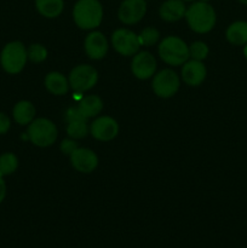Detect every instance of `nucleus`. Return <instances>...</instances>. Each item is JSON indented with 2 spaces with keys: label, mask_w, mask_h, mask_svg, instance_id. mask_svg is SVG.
<instances>
[{
  "label": "nucleus",
  "mask_w": 247,
  "mask_h": 248,
  "mask_svg": "<svg viewBox=\"0 0 247 248\" xmlns=\"http://www.w3.org/2000/svg\"><path fill=\"white\" fill-rule=\"evenodd\" d=\"M27 56H28V58L31 62L40 63L46 60V57H47V51H46V48L43 45L33 44V45L29 46L28 51H27Z\"/></svg>",
  "instance_id": "b1692460"
},
{
  "label": "nucleus",
  "mask_w": 247,
  "mask_h": 248,
  "mask_svg": "<svg viewBox=\"0 0 247 248\" xmlns=\"http://www.w3.org/2000/svg\"><path fill=\"white\" fill-rule=\"evenodd\" d=\"M65 118H67L68 123H70V121H75V120H86V118H85V116L79 111L77 107V108L68 109L67 114H65Z\"/></svg>",
  "instance_id": "a878e982"
},
{
  "label": "nucleus",
  "mask_w": 247,
  "mask_h": 248,
  "mask_svg": "<svg viewBox=\"0 0 247 248\" xmlns=\"http://www.w3.org/2000/svg\"><path fill=\"white\" fill-rule=\"evenodd\" d=\"M189 55L196 61H202L207 57L208 55V47L205 43L201 41H196V43L191 44L189 47Z\"/></svg>",
  "instance_id": "393cba45"
},
{
  "label": "nucleus",
  "mask_w": 247,
  "mask_h": 248,
  "mask_svg": "<svg viewBox=\"0 0 247 248\" xmlns=\"http://www.w3.org/2000/svg\"><path fill=\"white\" fill-rule=\"evenodd\" d=\"M70 161H72L73 167L82 173H90L98 165L97 155L86 148H77L70 154Z\"/></svg>",
  "instance_id": "9b49d317"
},
{
  "label": "nucleus",
  "mask_w": 247,
  "mask_h": 248,
  "mask_svg": "<svg viewBox=\"0 0 247 248\" xmlns=\"http://www.w3.org/2000/svg\"><path fill=\"white\" fill-rule=\"evenodd\" d=\"M11 126V121H10L9 116L5 115L4 113H0V135H4L10 130Z\"/></svg>",
  "instance_id": "cd10ccee"
},
{
  "label": "nucleus",
  "mask_w": 247,
  "mask_h": 248,
  "mask_svg": "<svg viewBox=\"0 0 247 248\" xmlns=\"http://www.w3.org/2000/svg\"><path fill=\"white\" fill-rule=\"evenodd\" d=\"M244 56L246 57V60H247V44L245 45V47H244Z\"/></svg>",
  "instance_id": "c756f323"
},
{
  "label": "nucleus",
  "mask_w": 247,
  "mask_h": 248,
  "mask_svg": "<svg viewBox=\"0 0 247 248\" xmlns=\"http://www.w3.org/2000/svg\"><path fill=\"white\" fill-rule=\"evenodd\" d=\"M27 58L28 56L23 44L19 41H12L2 48L0 62L5 72L10 74H17L24 68Z\"/></svg>",
  "instance_id": "20e7f679"
},
{
  "label": "nucleus",
  "mask_w": 247,
  "mask_h": 248,
  "mask_svg": "<svg viewBox=\"0 0 247 248\" xmlns=\"http://www.w3.org/2000/svg\"><path fill=\"white\" fill-rule=\"evenodd\" d=\"M200 1H205V2H207L208 0H200Z\"/></svg>",
  "instance_id": "473e14b6"
},
{
  "label": "nucleus",
  "mask_w": 247,
  "mask_h": 248,
  "mask_svg": "<svg viewBox=\"0 0 247 248\" xmlns=\"http://www.w3.org/2000/svg\"><path fill=\"white\" fill-rule=\"evenodd\" d=\"M182 78L185 84L190 86H198L206 78L205 65L201 63V61L196 60L185 62L182 68Z\"/></svg>",
  "instance_id": "4468645a"
},
{
  "label": "nucleus",
  "mask_w": 247,
  "mask_h": 248,
  "mask_svg": "<svg viewBox=\"0 0 247 248\" xmlns=\"http://www.w3.org/2000/svg\"><path fill=\"white\" fill-rule=\"evenodd\" d=\"M14 119L19 125H27L33 121L35 116V108L33 104L28 101H21L15 106L14 108Z\"/></svg>",
  "instance_id": "6ab92c4d"
},
{
  "label": "nucleus",
  "mask_w": 247,
  "mask_h": 248,
  "mask_svg": "<svg viewBox=\"0 0 247 248\" xmlns=\"http://www.w3.org/2000/svg\"><path fill=\"white\" fill-rule=\"evenodd\" d=\"M179 89V78L178 75L171 69L161 70L155 75L153 80V90L155 94L162 98L172 97Z\"/></svg>",
  "instance_id": "0eeeda50"
},
{
  "label": "nucleus",
  "mask_w": 247,
  "mask_h": 248,
  "mask_svg": "<svg viewBox=\"0 0 247 248\" xmlns=\"http://www.w3.org/2000/svg\"><path fill=\"white\" fill-rule=\"evenodd\" d=\"M159 31L157 29L153 28V27H148V28L143 29L140 34L138 35V40H139L140 46H152L159 40Z\"/></svg>",
  "instance_id": "5701e85b"
},
{
  "label": "nucleus",
  "mask_w": 247,
  "mask_h": 248,
  "mask_svg": "<svg viewBox=\"0 0 247 248\" xmlns=\"http://www.w3.org/2000/svg\"><path fill=\"white\" fill-rule=\"evenodd\" d=\"M73 17L81 29H93L101 24L103 7L98 0H77L73 9Z\"/></svg>",
  "instance_id": "f257e3e1"
},
{
  "label": "nucleus",
  "mask_w": 247,
  "mask_h": 248,
  "mask_svg": "<svg viewBox=\"0 0 247 248\" xmlns=\"http://www.w3.org/2000/svg\"><path fill=\"white\" fill-rule=\"evenodd\" d=\"M147 11L145 0H124L119 7L118 16L123 23L135 24L144 17Z\"/></svg>",
  "instance_id": "1a4fd4ad"
},
{
  "label": "nucleus",
  "mask_w": 247,
  "mask_h": 248,
  "mask_svg": "<svg viewBox=\"0 0 247 248\" xmlns=\"http://www.w3.org/2000/svg\"><path fill=\"white\" fill-rule=\"evenodd\" d=\"M98 74L93 67L81 64L75 67L69 74V85L75 92H85L96 85Z\"/></svg>",
  "instance_id": "423d86ee"
},
{
  "label": "nucleus",
  "mask_w": 247,
  "mask_h": 248,
  "mask_svg": "<svg viewBox=\"0 0 247 248\" xmlns=\"http://www.w3.org/2000/svg\"><path fill=\"white\" fill-rule=\"evenodd\" d=\"M227 40L235 46H245L247 44V22L237 21L230 24L227 29Z\"/></svg>",
  "instance_id": "dca6fc26"
},
{
  "label": "nucleus",
  "mask_w": 247,
  "mask_h": 248,
  "mask_svg": "<svg viewBox=\"0 0 247 248\" xmlns=\"http://www.w3.org/2000/svg\"><path fill=\"white\" fill-rule=\"evenodd\" d=\"M85 51L92 60H101L108 51V41L99 31H92L85 39Z\"/></svg>",
  "instance_id": "ddd939ff"
},
{
  "label": "nucleus",
  "mask_w": 247,
  "mask_h": 248,
  "mask_svg": "<svg viewBox=\"0 0 247 248\" xmlns=\"http://www.w3.org/2000/svg\"><path fill=\"white\" fill-rule=\"evenodd\" d=\"M240 2H241V4H244V5H247V0H239Z\"/></svg>",
  "instance_id": "7c9ffc66"
},
{
  "label": "nucleus",
  "mask_w": 247,
  "mask_h": 248,
  "mask_svg": "<svg viewBox=\"0 0 247 248\" xmlns=\"http://www.w3.org/2000/svg\"><path fill=\"white\" fill-rule=\"evenodd\" d=\"M77 109L85 118L89 119L101 113L102 109H103V102L98 96H94V94L82 97L79 101Z\"/></svg>",
  "instance_id": "f3484780"
},
{
  "label": "nucleus",
  "mask_w": 247,
  "mask_h": 248,
  "mask_svg": "<svg viewBox=\"0 0 247 248\" xmlns=\"http://www.w3.org/2000/svg\"><path fill=\"white\" fill-rule=\"evenodd\" d=\"M156 69V61L149 52H139L133 57L132 72L138 79H148Z\"/></svg>",
  "instance_id": "f8f14e48"
},
{
  "label": "nucleus",
  "mask_w": 247,
  "mask_h": 248,
  "mask_svg": "<svg viewBox=\"0 0 247 248\" xmlns=\"http://www.w3.org/2000/svg\"><path fill=\"white\" fill-rule=\"evenodd\" d=\"M77 148V143L72 140H64L61 144V150H62L63 154H72L75 149Z\"/></svg>",
  "instance_id": "bb28decb"
},
{
  "label": "nucleus",
  "mask_w": 247,
  "mask_h": 248,
  "mask_svg": "<svg viewBox=\"0 0 247 248\" xmlns=\"http://www.w3.org/2000/svg\"><path fill=\"white\" fill-rule=\"evenodd\" d=\"M159 55L161 60L170 65L184 64L190 57L186 44L177 36H167L161 41Z\"/></svg>",
  "instance_id": "7ed1b4c3"
},
{
  "label": "nucleus",
  "mask_w": 247,
  "mask_h": 248,
  "mask_svg": "<svg viewBox=\"0 0 247 248\" xmlns=\"http://www.w3.org/2000/svg\"><path fill=\"white\" fill-rule=\"evenodd\" d=\"M87 125L86 120H75L68 123L67 132L69 137L74 138V140H81V138L86 137L87 135Z\"/></svg>",
  "instance_id": "4be33fe9"
},
{
  "label": "nucleus",
  "mask_w": 247,
  "mask_h": 248,
  "mask_svg": "<svg viewBox=\"0 0 247 248\" xmlns=\"http://www.w3.org/2000/svg\"><path fill=\"white\" fill-rule=\"evenodd\" d=\"M45 86L51 93L62 96V94L67 93L69 84H68V80L65 79L64 75L57 72H52L46 77Z\"/></svg>",
  "instance_id": "a211bd4d"
},
{
  "label": "nucleus",
  "mask_w": 247,
  "mask_h": 248,
  "mask_svg": "<svg viewBox=\"0 0 247 248\" xmlns=\"http://www.w3.org/2000/svg\"><path fill=\"white\" fill-rule=\"evenodd\" d=\"M111 43L114 48L123 56H132L138 52L140 47L138 35L128 29H118L113 33Z\"/></svg>",
  "instance_id": "6e6552de"
},
{
  "label": "nucleus",
  "mask_w": 247,
  "mask_h": 248,
  "mask_svg": "<svg viewBox=\"0 0 247 248\" xmlns=\"http://www.w3.org/2000/svg\"><path fill=\"white\" fill-rule=\"evenodd\" d=\"M18 166V160L12 153H5L0 156V174L2 177L14 173Z\"/></svg>",
  "instance_id": "412c9836"
},
{
  "label": "nucleus",
  "mask_w": 247,
  "mask_h": 248,
  "mask_svg": "<svg viewBox=\"0 0 247 248\" xmlns=\"http://www.w3.org/2000/svg\"><path fill=\"white\" fill-rule=\"evenodd\" d=\"M5 195H6V184H5L2 176L0 174V203L5 199Z\"/></svg>",
  "instance_id": "c85d7f7f"
},
{
  "label": "nucleus",
  "mask_w": 247,
  "mask_h": 248,
  "mask_svg": "<svg viewBox=\"0 0 247 248\" xmlns=\"http://www.w3.org/2000/svg\"><path fill=\"white\" fill-rule=\"evenodd\" d=\"M185 5L183 0H166L160 6V16L167 22L179 21L185 16Z\"/></svg>",
  "instance_id": "2eb2a0df"
},
{
  "label": "nucleus",
  "mask_w": 247,
  "mask_h": 248,
  "mask_svg": "<svg viewBox=\"0 0 247 248\" xmlns=\"http://www.w3.org/2000/svg\"><path fill=\"white\" fill-rule=\"evenodd\" d=\"M183 1H194V0H183Z\"/></svg>",
  "instance_id": "2f4dec72"
},
{
  "label": "nucleus",
  "mask_w": 247,
  "mask_h": 248,
  "mask_svg": "<svg viewBox=\"0 0 247 248\" xmlns=\"http://www.w3.org/2000/svg\"><path fill=\"white\" fill-rule=\"evenodd\" d=\"M185 18L194 31L207 33L216 24V12L208 2L196 1L185 11Z\"/></svg>",
  "instance_id": "f03ea898"
},
{
  "label": "nucleus",
  "mask_w": 247,
  "mask_h": 248,
  "mask_svg": "<svg viewBox=\"0 0 247 248\" xmlns=\"http://www.w3.org/2000/svg\"><path fill=\"white\" fill-rule=\"evenodd\" d=\"M36 10L47 18H55L63 11V0H35Z\"/></svg>",
  "instance_id": "aec40b11"
},
{
  "label": "nucleus",
  "mask_w": 247,
  "mask_h": 248,
  "mask_svg": "<svg viewBox=\"0 0 247 248\" xmlns=\"http://www.w3.org/2000/svg\"><path fill=\"white\" fill-rule=\"evenodd\" d=\"M119 132L118 123L110 116H102L91 124V133L96 140L108 142L116 137Z\"/></svg>",
  "instance_id": "9d476101"
},
{
  "label": "nucleus",
  "mask_w": 247,
  "mask_h": 248,
  "mask_svg": "<svg viewBox=\"0 0 247 248\" xmlns=\"http://www.w3.org/2000/svg\"><path fill=\"white\" fill-rule=\"evenodd\" d=\"M28 138L38 147H48L56 142L57 128L55 124L47 119H36L29 125Z\"/></svg>",
  "instance_id": "39448f33"
}]
</instances>
